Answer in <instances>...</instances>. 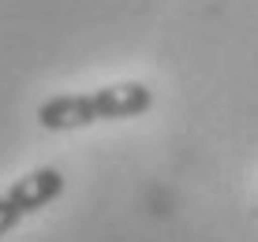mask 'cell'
<instances>
[{
	"instance_id": "6da1fadb",
	"label": "cell",
	"mask_w": 258,
	"mask_h": 242,
	"mask_svg": "<svg viewBox=\"0 0 258 242\" xmlns=\"http://www.w3.org/2000/svg\"><path fill=\"white\" fill-rule=\"evenodd\" d=\"M154 108V89L146 82H112L86 93H56L38 104V123L45 131H83L90 123L135 119Z\"/></svg>"
},
{
	"instance_id": "7a4b0ae2",
	"label": "cell",
	"mask_w": 258,
	"mask_h": 242,
	"mask_svg": "<svg viewBox=\"0 0 258 242\" xmlns=\"http://www.w3.org/2000/svg\"><path fill=\"white\" fill-rule=\"evenodd\" d=\"M64 175L56 168H34V172L19 175L4 194H0V238L15 227L19 220H26L30 212L45 209L64 194Z\"/></svg>"
}]
</instances>
